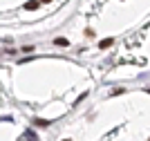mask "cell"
I'll list each match as a JSON object with an SVG mask.
<instances>
[{"label": "cell", "instance_id": "6da1fadb", "mask_svg": "<svg viewBox=\"0 0 150 141\" xmlns=\"http://www.w3.org/2000/svg\"><path fill=\"white\" fill-rule=\"evenodd\" d=\"M54 43H56L58 47H67L69 40H67V38H61V36H58V38H54Z\"/></svg>", "mask_w": 150, "mask_h": 141}, {"label": "cell", "instance_id": "7a4b0ae2", "mask_svg": "<svg viewBox=\"0 0 150 141\" xmlns=\"http://www.w3.org/2000/svg\"><path fill=\"white\" fill-rule=\"evenodd\" d=\"M38 5H40V0H29V2H25V9H36Z\"/></svg>", "mask_w": 150, "mask_h": 141}, {"label": "cell", "instance_id": "3957f363", "mask_svg": "<svg viewBox=\"0 0 150 141\" xmlns=\"http://www.w3.org/2000/svg\"><path fill=\"white\" fill-rule=\"evenodd\" d=\"M110 45H112V38H105V40H101V43H99V47L105 49V47H110Z\"/></svg>", "mask_w": 150, "mask_h": 141}, {"label": "cell", "instance_id": "277c9868", "mask_svg": "<svg viewBox=\"0 0 150 141\" xmlns=\"http://www.w3.org/2000/svg\"><path fill=\"white\" fill-rule=\"evenodd\" d=\"M34 123H36V125H50V121H45V119H36Z\"/></svg>", "mask_w": 150, "mask_h": 141}, {"label": "cell", "instance_id": "5b68a950", "mask_svg": "<svg viewBox=\"0 0 150 141\" xmlns=\"http://www.w3.org/2000/svg\"><path fill=\"white\" fill-rule=\"evenodd\" d=\"M40 2H52V0H40Z\"/></svg>", "mask_w": 150, "mask_h": 141}]
</instances>
